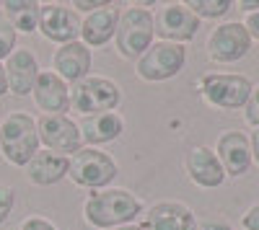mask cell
I'll list each match as a JSON object with an SVG mask.
<instances>
[{"label": "cell", "instance_id": "29", "mask_svg": "<svg viewBox=\"0 0 259 230\" xmlns=\"http://www.w3.org/2000/svg\"><path fill=\"white\" fill-rule=\"evenodd\" d=\"M244 26H246L249 36L259 41V11H254V13H249V16H246V21H244Z\"/></svg>", "mask_w": 259, "mask_h": 230}, {"label": "cell", "instance_id": "3", "mask_svg": "<svg viewBox=\"0 0 259 230\" xmlns=\"http://www.w3.org/2000/svg\"><path fill=\"white\" fill-rule=\"evenodd\" d=\"M153 41H156V26H153V13L148 11V3H135L119 11L114 49L122 60H140Z\"/></svg>", "mask_w": 259, "mask_h": 230}, {"label": "cell", "instance_id": "16", "mask_svg": "<svg viewBox=\"0 0 259 230\" xmlns=\"http://www.w3.org/2000/svg\"><path fill=\"white\" fill-rule=\"evenodd\" d=\"M215 155H218L226 176H244L251 168V145L244 132H223L215 145Z\"/></svg>", "mask_w": 259, "mask_h": 230}, {"label": "cell", "instance_id": "15", "mask_svg": "<svg viewBox=\"0 0 259 230\" xmlns=\"http://www.w3.org/2000/svg\"><path fill=\"white\" fill-rule=\"evenodd\" d=\"M184 168L187 176L192 179V184L202 186V189H218V186L226 181V171L215 155V150L205 148V145H197L192 148L184 158Z\"/></svg>", "mask_w": 259, "mask_h": 230}, {"label": "cell", "instance_id": "27", "mask_svg": "<svg viewBox=\"0 0 259 230\" xmlns=\"http://www.w3.org/2000/svg\"><path fill=\"white\" fill-rule=\"evenodd\" d=\"M104 6H109V3H106V0H73V3H70V8H73V11L78 8L83 16H89V13L104 8Z\"/></svg>", "mask_w": 259, "mask_h": 230}, {"label": "cell", "instance_id": "7", "mask_svg": "<svg viewBox=\"0 0 259 230\" xmlns=\"http://www.w3.org/2000/svg\"><path fill=\"white\" fill-rule=\"evenodd\" d=\"M36 132H39V145L45 150L70 158L83 148L78 122L68 114H41L36 119Z\"/></svg>", "mask_w": 259, "mask_h": 230}, {"label": "cell", "instance_id": "8", "mask_svg": "<svg viewBox=\"0 0 259 230\" xmlns=\"http://www.w3.org/2000/svg\"><path fill=\"white\" fill-rule=\"evenodd\" d=\"M202 21L194 16L184 3H163L153 13V26L158 41H171V44H187L197 36Z\"/></svg>", "mask_w": 259, "mask_h": 230}, {"label": "cell", "instance_id": "14", "mask_svg": "<svg viewBox=\"0 0 259 230\" xmlns=\"http://www.w3.org/2000/svg\"><path fill=\"white\" fill-rule=\"evenodd\" d=\"M6 83H8V93L11 96H31V88L36 83V75H39V60L31 49H16L6 62Z\"/></svg>", "mask_w": 259, "mask_h": 230}, {"label": "cell", "instance_id": "13", "mask_svg": "<svg viewBox=\"0 0 259 230\" xmlns=\"http://www.w3.org/2000/svg\"><path fill=\"white\" fill-rule=\"evenodd\" d=\"M91 65H94V54L80 39L70 41V44H60L52 54V73H57L68 86L89 78Z\"/></svg>", "mask_w": 259, "mask_h": 230}, {"label": "cell", "instance_id": "31", "mask_svg": "<svg viewBox=\"0 0 259 230\" xmlns=\"http://www.w3.org/2000/svg\"><path fill=\"white\" fill-rule=\"evenodd\" d=\"M249 145H251V160H256V163H259V130H254V132H251Z\"/></svg>", "mask_w": 259, "mask_h": 230}, {"label": "cell", "instance_id": "23", "mask_svg": "<svg viewBox=\"0 0 259 230\" xmlns=\"http://www.w3.org/2000/svg\"><path fill=\"white\" fill-rule=\"evenodd\" d=\"M16 41H18V34L13 31V26L6 18H0V62H6L16 52Z\"/></svg>", "mask_w": 259, "mask_h": 230}, {"label": "cell", "instance_id": "4", "mask_svg": "<svg viewBox=\"0 0 259 230\" xmlns=\"http://www.w3.org/2000/svg\"><path fill=\"white\" fill-rule=\"evenodd\" d=\"M119 103H122V91L112 78L89 75L70 86V111L80 117L114 111Z\"/></svg>", "mask_w": 259, "mask_h": 230}, {"label": "cell", "instance_id": "25", "mask_svg": "<svg viewBox=\"0 0 259 230\" xmlns=\"http://www.w3.org/2000/svg\"><path fill=\"white\" fill-rule=\"evenodd\" d=\"M244 119L249 127L259 130V86H251V93H249V101L244 106Z\"/></svg>", "mask_w": 259, "mask_h": 230}, {"label": "cell", "instance_id": "30", "mask_svg": "<svg viewBox=\"0 0 259 230\" xmlns=\"http://www.w3.org/2000/svg\"><path fill=\"white\" fill-rule=\"evenodd\" d=\"M197 230H231V225H226L221 220H207V222L197 225Z\"/></svg>", "mask_w": 259, "mask_h": 230}, {"label": "cell", "instance_id": "10", "mask_svg": "<svg viewBox=\"0 0 259 230\" xmlns=\"http://www.w3.org/2000/svg\"><path fill=\"white\" fill-rule=\"evenodd\" d=\"M249 49H251V36L239 21L215 26L207 36V57L218 65H231V62L244 60Z\"/></svg>", "mask_w": 259, "mask_h": 230}, {"label": "cell", "instance_id": "18", "mask_svg": "<svg viewBox=\"0 0 259 230\" xmlns=\"http://www.w3.org/2000/svg\"><path fill=\"white\" fill-rule=\"evenodd\" d=\"M117 24H119V8L112 6V3L104 6V8L80 18V41L89 49L106 47L109 41H114Z\"/></svg>", "mask_w": 259, "mask_h": 230}, {"label": "cell", "instance_id": "11", "mask_svg": "<svg viewBox=\"0 0 259 230\" xmlns=\"http://www.w3.org/2000/svg\"><path fill=\"white\" fill-rule=\"evenodd\" d=\"M36 31L47 41H55L57 47L70 44L80 39V16L65 3H41Z\"/></svg>", "mask_w": 259, "mask_h": 230}, {"label": "cell", "instance_id": "32", "mask_svg": "<svg viewBox=\"0 0 259 230\" xmlns=\"http://www.w3.org/2000/svg\"><path fill=\"white\" fill-rule=\"evenodd\" d=\"M0 96H8V83H6V68L0 62Z\"/></svg>", "mask_w": 259, "mask_h": 230}, {"label": "cell", "instance_id": "22", "mask_svg": "<svg viewBox=\"0 0 259 230\" xmlns=\"http://www.w3.org/2000/svg\"><path fill=\"white\" fill-rule=\"evenodd\" d=\"M184 6L202 21V18H221V16H226L233 3L231 0H187Z\"/></svg>", "mask_w": 259, "mask_h": 230}, {"label": "cell", "instance_id": "20", "mask_svg": "<svg viewBox=\"0 0 259 230\" xmlns=\"http://www.w3.org/2000/svg\"><path fill=\"white\" fill-rule=\"evenodd\" d=\"M70 171V158L41 148L26 165V176L36 186H55Z\"/></svg>", "mask_w": 259, "mask_h": 230}, {"label": "cell", "instance_id": "28", "mask_svg": "<svg viewBox=\"0 0 259 230\" xmlns=\"http://www.w3.org/2000/svg\"><path fill=\"white\" fill-rule=\"evenodd\" d=\"M241 225H244V230H259V204H254L251 210L244 215Z\"/></svg>", "mask_w": 259, "mask_h": 230}, {"label": "cell", "instance_id": "24", "mask_svg": "<svg viewBox=\"0 0 259 230\" xmlns=\"http://www.w3.org/2000/svg\"><path fill=\"white\" fill-rule=\"evenodd\" d=\"M13 204H16V189L11 184H0V225L11 217Z\"/></svg>", "mask_w": 259, "mask_h": 230}, {"label": "cell", "instance_id": "1", "mask_svg": "<svg viewBox=\"0 0 259 230\" xmlns=\"http://www.w3.org/2000/svg\"><path fill=\"white\" fill-rule=\"evenodd\" d=\"M143 215V202L138 194L122 186H106V189L91 192L83 204V217L96 230H109L117 225L135 222Z\"/></svg>", "mask_w": 259, "mask_h": 230}, {"label": "cell", "instance_id": "21", "mask_svg": "<svg viewBox=\"0 0 259 230\" xmlns=\"http://www.w3.org/2000/svg\"><path fill=\"white\" fill-rule=\"evenodd\" d=\"M0 11L16 34H34L39 29L41 3H36V0H3Z\"/></svg>", "mask_w": 259, "mask_h": 230}, {"label": "cell", "instance_id": "9", "mask_svg": "<svg viewBox=\"0 0 259 230\" xmlns=\"http://www.w3.org/2000/svg\"><path fill=\"white\" fill-rule=\"evenodd\" d=\"M200 93L202 98L215 109H244L251 83L244 75H205L200 80Z\"/></svg>", "mask_w": 259, "mask_h": 230}, {"label": "cell", "instance_id": "12", "mask_svg": "<svg viewBox=\"0 0 259 230\" xmlns=\"http://www.w3.org/2000/svg\"><path fill=\"white\" fill-rule=\"evenodd\" d=\"M31 98L41 114H68L70 111V86L52 70H39L31 88Z\"/></svg>", "mask_w": 259, "mask_h": 230}, {"label": "cell", "instance_id": "5", "mask_svg": "<svg viewBox=\"0 0 259 230\" xmlns=\"http://www.w3.org/2000/svg\"><path fill=\"white\" fill-rule=\"evenodd\" d=\"M117 174H119L117 160L101 148H85L83 145L78 153L70 155L68 179L75 186H83V189H91V192L106 189V186H112Z\"/></svg>", "mask_w": 259, "mask_h": 230}, {"label": "cell", "instance_id": "6", "mask_svg": "<svg viewBox=\"0 0 259 230\" xmlns=\"http://www.w3.org/2000/svg\"><path fill=\"white\" fill-rule=\"evenodd\" d=\"M187 62V47L171 44V41H153L148 52L135 60V73L145 83H163L177 78L184 70Z\"/></svg>", "mask_w": 259, "mask_h": 230}, {"label": "cell", "instance_id": "34", "mask_svg": "<svg viewBox=\"0 0 259 230\" xmlns=\"http://www.w3.org/2000/svg\"><path fill=\"white\" fill-rule=\"evenodd\" d=\"M109 230H143L138 222H127V225H117V227H109Z\"/></svg>", "mask_w": 259, "mask_h": 230}, {"label": "cell", "instance_id": "17", "mask_svg": "<svg viewBox=\"0 0 259 230\" xmlns=\"http://www.w3.org/2000/svg\"><path fill=\"white\" fill-rule=\"evenodd\" d=\"M143 230H197V217L182 202H156L148 207Z\"/></svg>", "mask_w": 259, "mask_h": 230}, {"label": "cell", "instance_id": "26", "mask_svg": "<svg viewBox=\"0 0 259 230\" xmlns=\"http://www.w3.org/2000/svg\"><path fill=\"white\" fill-rule=\"evenodd\" d=\"M18 230H57V225L47 220L45 215H29L26 220H21Z\"/></svg>", "mask_w": 259, "mask_h": 230}, {"label": "cell", "instance_id": "2", "mask_svg": "<svg viewBox=\"0 0 259 230\" xmlns=\"http://www.w3.org/2000/svg\"><path fill=\"white\" fill-rule=\"evenodd\" d=\"M41 150L36 119L26 111H11L0 122V155L16 168H26L29 160Z\"/></svg>", "mask_w": 259, "mask_h": 230}, {"label": "cell", "instance_id": "19", "mask_svg": "<svg viewBox=\"0 0 259 230\" xmlns=\"http://www.w3.org/2000/svg\"><path fill=\"white\" fill-rule=\"evenodd\" d=\"M78 130L83 137L85 148H101L109 145L114 140L122 137L124 132V119L117 111H104V114H94V117H80Z\"/></svg>", "mask_w": 259, "mask_h": 230}, {"label": "cell", "instance_id": "33", "mask_svg": "<svg viewBox=\"0 0 259 230\" xmlns=\"http://www.w3.org/2000/svg\"><path fill=\"white\" fill-rule=\"evenodd\" d=\"M239 8H241V11H246V13H254V11L259 8V3H256V0H241Z\"/></svg>", "mask_w": 259, "mask_h": 230}]
</instances>
